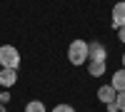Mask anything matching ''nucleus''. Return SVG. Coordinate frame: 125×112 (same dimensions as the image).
Returning a JSON list of instances; mask_svg holds the SVG:
<instances>
[{"mask_svg": "<svg viewBox=\"0 0 125 112\" xmlns=\"http://www.w3.org/2000/svg\"><path fill=\"white\" fill-rule=\"evenodd\" d=\"M68 60L70 65H83L88 62V43L85 40H73L68 47Z\"/></svg>", "mask_w": 125, "mask_h": 112, "instance_id": "obj_1", "label": "nucleus"}, {"mask_svg": "<svg viewBox=\"0 0 125 112\" xmlns=\"http://www.w3.org/2000/svg\"><path fill=\"white\" fill-rule=\"evenodd\" d=\"M0 67H20V52L13 45H0Z\"/></svg>", "mask_w": 125, "mask_h": 112, "instance_id": "obj_2", "label": "nucleus"}, {"mask_svg": "<svg viewBox=\"0 0 125 112\" xmlns=\"http://www.w3.org/2000/svg\"><path fill=\"white\" fill-rule=\"evenodd\" d=\"M0 112H5V105H0Z\"/></svg>", "mask_w": 125, "mask_h": 112, "instance_id": "obj_15", "label": "nucleus"}, {"mask_svg": "<svg viewBox=\"0 0 125 112\" xmlns=\"http://www.w3.org/2000/svg\"><path fill=\"white\" fill-rule=\"evenodd\" d=\"M15 80H18V70H13V67H3L0 70V85L3 87H13Z\"/></svg>", "mask_w": 125, "mask_h": 112, "instance_id": "obj_4", "label": "nucleus"}, {"mask_svg": "<svg viewBox=\"0 0 125 112\" xmlns=\"http://www.w3.org/2000/svg\"><path fill=\"white\" fill-rule=\"evenodd\" d=\"M118 37H120L123 43H125V27H118Z\"/></svg>", "mask_w": 125, "mask_h": 112, "instance_id": "obj_14", "label": "nucleus"}, {"mask_svg": "<svg viewBox=\"0 0 125 112\" xmlns=\"http://www.w3.org/2000/svg\"><path fill=\"white\" fill-rule=\"evenodd\" d=\"M123 67H125V55H123Z\"/></svg>", "mask_w": 125, "mask_h": 112, "instance_id": "obj_16", "label": "nucleus"}, {"mask_svg": "<svg viewBox=\"0 0 125 112\" xmlns=\"http://www.w3.org/2000/svg\"><path fill=\"white\" fill-rule=\"evenodd\" d=\"M110 85L115 87V92H123V90H125V67H123V70H118V72L113 75Z\"/></svg>", "mask_w": 125, "mask_h": 112, "instance_id": "obj_8", "label": "nucleus"}, {"mask_svg": "<svg viewBox=\"0 0 125 112\" xmlns=\"http://www.w3.org/2000/svg\"><path fill=\"white\" fill-rule=\"evenodd\" d=\"M105 57H108V50L100 43H88V60H100V62H105Z\"/></svg>", "mask_w": 125, "mask_h": 112, "instance_id": "obj_3", "label": "nucleus"}, {"mask_svg": "<svg viewBox=\"0 0 125 112\" xmlns=\"http://www.w3.org/2000/svg\"><path fill=\"white\" fill-rule=\"evenodd\" d=\"M88 72L93 77H103V75H105V62H100V60H90V62H88Z\"/></svg>", "mask_w": 125, "mask_h": 112, "instance_id": "obj_7", "label": "nucleus"}, {"mask_svg": "<svg viewBox=\"0 0 125 112\" xmlns=\"http://www.w3.org/2000/svg\"><path fill=\"white\" fill-rule=\"evenodd\" d=\"M115 105H118V110H120V112H125V90L115 95Z\"/></svg>", "mask_w": 125, "mask_h": 112, "instance_id": "obj_10", "label": "nucleus"}, {"mask_svg": "<svg viewBox=\"0 0 125 112\" xmlns=\"http://www.w3.org/2000/svg\"><path fill=\"white\" fill-rule=\"evenodd\" d=\"M108 110H110V112H120V110H118V105H115V100H113V102L108 105Z\"/></svg>", "mask_w": 125, "mask_h": 112, "instance_id": "obj_13", "label": "nucleus"}, {"mask_svg": "<svg viewBox=\"0 0 125 112\" xmlns=\"http://www.w3.org/2000/svg\"><path fill=\"white\" fill-rule=\"evenodd\" d=\"M53 112H75V110H73L70 105H58V107H55Z\"/></svg>", "mask_w": 125, "mask_h": 112, "instance_id": "obj_11", "label": "nucleus"}, {"mask_svg": "<svg viewBox=\"0 0 125 112\" xmlns=\"http://www.w3.org/2000/svg\"><path fill=\"white\" fill-rule=\"evenodd\" d=\"M113 25L115 27H125V3H118L113 8Z\"/></svg>", "mask_w": 125, "mask_h": 112, "instance_id": "obj_6", "label": "nucleus"}, {"mask_svg": "<svg viewBox=\"0 0 125 112\" xmlns=\"http://www.w3.org/2000/svg\"><path fill=\"white\" fill-rule=\"evenodd\" d=\"M25 112H45V105H43V102H38V100H33V102H28V105H25Z\"/></svg>", "mask_w": 125, "mask_h": 112, "instance_id": "obj_9", "label": "nucleus"}, {"mask_svg": "<svg viewBox=\"0 0 125 112\" xmlns=\"http://www.w3.org/2000/svg\"><path fill=\"white\" fill-rule=\"evenodd\" d=\"M5 102H10V95H8V92L0 95V105H5Z\"/></svg>", "mask_w": 125, "mask_h": 112, "instance_id": "obj_12", "label": "nucleus"}, {"mask_svg": "<svg viewBox=\"0 0 125 112\" xmlns=\"http://www.w3.org/2000/svg\"><path fill=\"white\" fill-rule=\"evenodd\" d=\"M115 87H113V85H103L100 90H98V100H100V102L103 105H110L113 102V100H115Z\"/></svg>", "mask_w": 125, "mask_h": 112, "instance_id": "obj_5", "label": "nucleus"}]
</instances>
